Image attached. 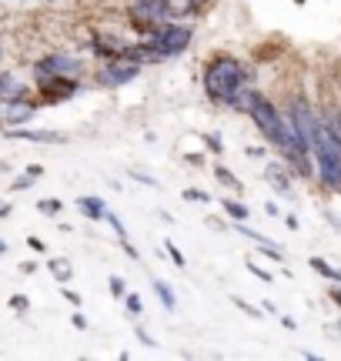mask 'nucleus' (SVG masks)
<instances>
[{
  "instance_id": "1",
  "label": "nucleus",
  "mask_w": 341,
  "mask_h": 361,
  "mask_svg": "<svg viewBox=\"0 0 341 361\" xmlns=\"http://www.w3.org/2000/svg\"><path fill=\"white\" fill-rule=\"evenodd\" d=\"M248 67L241 64L231 54H218L214 61H208L204 67V90H208L211 101L218 104H235V97L244 90L248 84Z\"/></svg>"
},
{
  "instance_id": "2",
  "label": "nucleus",
  "mask_w": 341,
  "mask_h": 361,
  "mask_svg": "<svg viewBox=\"0 0 341 361\" xmlns=\"http://www.w3.org/2000/svg\"><path fill=\"white\" fill-rule=\"evenodd\" d=\"M248 114H251V121L258 124V130H261L264 137L285 154V147L291 144L288 117L278 114V107L268 101V97H261V94H248Z\"/></svg>"
},
{
  "instance_id": "3",
  "label": "nucleus",
  "mask_w": 341,
  "mask_h": 361,
  "mask_svg": "<svg viewBox=\"0 0 341 361\" xmlns=\"http://www.w3.org/2000/svg\"><path fill=\"white\" fill-rule=\"evenodd\" d=\"M315 157H318V174L328 184L331 191H341V141L335 137L328 121H318V144H315Z\"/></svg>"
},
{
  "instance_id": "4",
  "label": "nucleus",
  "mask_w": 341,
  "mask_h": 361,
  "mask_svg": "<svg viewBox=\"0 0 341 361\" xmlns=\"http://www.w3.org/2000/svg\"><path fill=\"white\" fill-rule=\"evenodd\" d=\"M137 74H141V64H137L134 57L124 54V57H114L111 64L101 67V78L97 80H101L104 87H124V84H131Z\"/></svg>"
},
{
  "instance_id": "5",
  "label": "nucleus",
  "mask_w": 341,
  "mask_h": 361,
  "mask_svg": "<svg viewBox=\"0 0 341 361\" xmlns=\"http://www.w3.org/2000/svg\"><path fill=\"white\" fill-rule=\"evenodd\" d=\"M40 84V94H44V101L47 104H61L67 97H74L78 94V80L67 78V74H51V78H37Z\"/></svg>"
},
{
  "instance_id": "6",
  "label": "nucleus",
  "mask_w": 341,
  "mask_h": 361,
  "mask_svg": "<svg viewBox=\"0 0 341 361\" xmlns=\"http://www.w3.org/2000/svg\"><path fill=\"white\" fill-rule=\"evenodd\" d=\"M37 78H51V74H67V78H74L80 74V61L78 57H67V54H51V57H44L34 71Z\"/></svg>"
},
{
  "instance_id": "7",
  "label": "nucleus",
  "mask_w": 341,
  "mask_h": 361,
  "mask_svg": "<svg viewBox=\"0 0 341 361\" xmlns=\"http://www.w3.org/2000/svg\"><path fill=\"white\" fill-rule=\"evenodd\" d=\"M131 13L137 17V24H158V20H164V17H168V11H164V0H134Z\"/></svg>"
},
{
  "instance_id": "8",
  "label": "nucleus",
  "mask_w": 341,
  "mask_h": 361,
  "mask_svg": "<svg viewBox=\"0 0 341 361\" xmlns=\"http://www.w3.org/2000/svg\"><path fill=\"white\" fill-rule=\"evenodd\" d=\"M7 137H13V141H37V144H64L67 137L61 134V130H4Z\"/></svg>"
},
{
  "instance_id": "9",
  "label": "nucleus",
  "mask_w": 341,
  "mask_h": 361,
  "mask_svg": "<svg viewBox=\"0 0 341 361\" xmlns=\"http://www.w3.org/2000/svg\"><path fill=\"white\" fill-rule=\"evenodd\" d=\"M78 207L84 218L91 221H107V204L101 201V197H94V194H84V197H78Z\"/></svg>"
},
{
  "instance_id": "10",
  "label": "nucleus",
  "mask_w": 341,
  "mask_h": 361,
  "mask_svg": "<svg viewBox=\"0 0 341 361\" xmlns=\"http://www.w3.org/2000/svg\"><path fill=\"white\" fill-rule=\"evenodd\" d=\"M164 11H168L170 20H184L197 11V0H164Z\"/></svg>"
},
{
  "instance_id": "11",
  "label": "nucleus",
  "mask_w": 341,
  "mask_h": 361,
  "mask_svg": "<svg viewBox=\"0 0 341 361\" xmlns=\"http://www.w3.org/2000/svg\"><path fill=\"white\" fill-rule=\"evenodd\" d=\"M13 97H24V84L13 78V74H0V104L13 101Z\"/></svg>"
},
{
  "instance_id": "12",
  "label": "nucleus",
  "mask_w": 341,
  "mask_h": 361,
  "mask_svg": "<svg viewBox=\"0 0 341 361\" xmlns=\"http://www.w3.org/2000/svg\"><path fill=\"white\" fill-rule=\"evenodd\" d=\"M47 268H51V274H54V278H57L61 284H67V281H70V274H74V268H70V264H67L64 258L47 261Z\"/></svg>"
},
{
  "instance_id": "13",
  "label": "nucleus",
  "mask_w": 341,
  "mask_h": 361,
  "mask_svg": "<svg viewBox=\"0 0 341 361\" xmlns=\"http://www.w3.org/2000/svg\"><path fill=\"white\" fill-rule=\"evenodd\" d=\"M308 264H311V271H318V274H325L328 281H341V271H338V268H331V264H328L325 258H311Z\"/></svg>"
},
{
  "instance_id": "14",
  "label": "nucleus",
  "mask_w": 341,
  "mask_h": 361,
  "mask_svg": "<svg viewBox=\"0 0 341 361\" xmlns=\"http://www.w3.org/2000/svg\"><path fill=\"white\" fill-rule=\"evenodd\" d=\"M37 211L44 214V218H57V214L64 211V204H61L57 197H40V201H37Z\"/></svg>"
},
{
  "instance_id": "15",
  "label": "nucleus",
  "mask_w": 341,
  "mask_h": 361,
  "mask_svg": "<svg viewBox=\"0 0 341 361\" xmlns=\"http://www.w3.org/2000/svg\"><path fill=\"white\" fill-rule=\"evenodd\" d=\"M154 295L164 301V308L174 311V305H178V298H174V291H170V284L168 281H154Z\"/></svg>"
},
{
  "instance_id": "16",
  "label": "nucleus",
  "mask_w": 341,
  "mask_h": 361,
  "mask_svg": "<svg viewBox=\"0 0 341 361\" xmlns=\"http://www.w3.org/2000/svg\"><path fill=\"white\" fill-rule=\"evenodd\" d=\"M224 214H228V218L231 221H244L248 218V204H241V201H224Z\"/></svg>"
},
{
  "instance_id": "17",
  "label": "nucleus",
  "mask_w": 341,
  "mask_h": 361,
  "mask_svg": "<svg viewBox=\"0 0 341 361\" xmlns=\"http://www.w3.org/2000/svg\"><path fill=\"white\" fill-rule=\"evenodd\" d=\"M214 178L221 180L224 188H231V191H241V180H237V178H235V174H231V171H228V168H221V164L214 168Z\"/></svg>"
},
{
  "instance_id": "18",
  "label": "nucleus",
  "mask_w": 341,
  "mask_h": 361,
  "mask_svg": "<svg viewBox=\"0 0 341 361\" xmlns=\"http://www.w3.org/2000/svg\"><path fill=\"white\" fill-rule=\"evenodd\" d=\"M268 178H271V184H275L281 194H291V184H288V178H285L281 168H268Z\"/></svg>"
},
{
  "instance_id": "19",
  "label": "nucleus",
  "mask_w": 341,
  "mask_h": 361,
  "mask_svg": "<svg viewBox=\"0 0 341 361\" xmlns=\"http://www.w3.org/2000/svg\"><path fill=\"white\" fill-rule=\"evenodd\" d=\"M111 295H114V298L128 295V284H124V278H118V274H111Z\"/></svg>"
},
{
  "instance_id": "20",
  "label": "nucleus",
  "mask_w": 341,
  "mask_h": 361,
  "mask_svg": "<svg viewBox=\"0 0 341 361\" xmlns=\"http://www.w3.org/2000/svg\"><path fill=\"white\" fill-rule=\"evenodd\" d=\"M11 188H13V191H27V188H34V174H27V171H24L17 180H11Z\"/></svg>"
},
{
  "instance_id": "21",
  "label": "nucleus",
  "mask_w": 341,
  "mask_h": 361,
  "mask_svg": "<svg viewBox=\"0 0 341 361\" xmlns=\"http://www.w3.org/2000/svg\"><path fill=\"white\" fill-rule=\"evenodd\" d=\"M124 301H128V314H141V311H144V305H141L137 295H124Z\"/></svg>"
},
{
  "instance_id": "22",
  "label": "nucleus",
  "mask_w": 341,
  "mask_h": 361,
  "mask_svg": "<svg viewBox=\"0 0 341 361\" xmlns=\"http://www.w3.org/2000/svg\"><path fill=\"white\" fill-rule=\"evenodd\" d=\"M235 305L241 311H244V314H251V318H261V311L254 308V305H248V301H244V298H235Z\"/></svg>"
},
{
  "instance_id": "23",
  "label": "nucleus",
  "mask_w": 341,
  "mask_h": 361,
  "mask_svg": "<svg viewBox=\"0 0 341 361\" xmlns=\"http://www.w3.org/2000/svg\"><path fill=\"white\" fill-rule=\"evenodd\" d=\"M11 308H13V311H20V314H27V308H30V301H27L24 295H13V298H11Z\"/></svg>"
},
{
  "instance_id": "24",
  "label": "nucleus",
  "mask_w": 341,
  "mask_h": 361,
  "mask_svg": "<svg viewBox=\"0 0 341 361\" xmlns=\"http://www.w3.org/2000/svg\"><path fill=\"white\" fill-rule=\"evenodd\" d=\"M164 247H168V255H170V261H174V264H178V268H184V255H181V251H178V247L170 245V241H168V245H164Z\"/></svg>"
},
{
  "instance_id": "25",
  "label": "nucleus",
  "mask_w": 341,
  "mask_h": 361,
  "mask_svg": "<svg viewBox=\"0 0 341 361\" xmlns=\"http://www.w3.org/2000/svg\"><path fill=\"white\" fill-rule=\"evenodd\" d=\"M184 197H187V201H208V194L194 191V188H187V191H184Z\"/></svg>"
},
{
  "instance_id": "26",
  "label": "nucleus",
  "mask_w": 341,
  "mask_h": 361,
  "mask_svg": "<svg viewBox=\"0 0 341 361\" xmlns=\"http://www.w3.org/2000/svg\"><path fill=\"white\" fill-rule=\"evenodd\" d=\"M248 268H251V274H258L261 281H271V274H268V271H264V268H258V264H248Z\"/></svg>"
},
{
  "instance_id": "27",
  "label": "nucleus",
  "mask_w": 341,
  "mask_h": 361,
  "mask_svg": "<svg viewBox=\"0 0 341 361\" xmlns=\"http://www.w3.org/2000/svg\"><path fill=\"white\" fill-rule=\"evenodd\" d=\"M64 298L70 301V305H80V295L78 291H70V288H64Z\"/></svg>"
},
{
  "instance_id": "28",
  "label": "nucleus",
  "mask_w": 341,
  "mask_h": 361,
  "mask_svg": "<svg viewBox=\"0 0 341 361\" xmlns=\"http://www.w3.org/2000/svg\"><path fill=\"white\" fill-rule=\"evenodd\" d=\"M70 322H74V328H80V331H84V328H87V318H84V314H74V318H70Z\"/></svg>"
},
{
  "instance_id": "29",
  "label": "nucleus",
  "mask_w": 341,
  "mask_h": 361,
  "mask_svg": "<svg viewBox=\"0 0 341 361\" xmlns=\"http://www.w3.org/2000/svg\"><path fill=\"white\" fill-rule=\"evenodd\" d=\"M137 338H141V341H144V345H147V348H154V341H151V335H147V331H144V328H137Z\"/></svg>"
},
{
  "instance_id": "30",
  "label": "nucleus",
  "mask_w": 341,
  "mask_h": 361,
  "mask_svg": "<svg viewBox=\"0 0 341 361\" xmlns=\"http://www.w3.org/2000/svg\"><path fill=\"white\" fill-rule=\"evenodd\" d=\"M27 245L34 247V251H44V241H40V238H27Z\"/></svg>"
},
{
  "instance_id": "31",
  "label": "nucleus",
  "mask_w": 341,
  "mask_h": 361,
  "mask_svg": "<svg viewBox=\"0 0 341 361\" xmlns=\"http://www.w3.org/2000/svg\"><path fill=\"white\" fill-rule=\"evenodd\" d=\"M208 144H211V151H214V154H221V141H218V137H208Z\"/></svg>"
},
{
  "instance_id": "32",
  "label": "nucleus",
  "mask_w": 341,
  "mask_h": 361,
  "mask_svg": "<svg viewBox=\"0 0 341 361\" xmlns=\"http://www.w3.org/2000/svg\"><path fill=\"white\" fill-rule=\"evenodd\" d=\"M27 174H34V178H40V174H44V168H40V164H30V168H27Z\"/></svg>"
},
{
  "instance_id": "33",
  "label": "nucleus",
  "mask_w": 341,
  "mask_h": 361,
  "mask_svg": "<svg viewBox=\"0 0 341 361\" xmlns=\"http://www.w3.org/2000/svg\"><path fill=\"white\" fill-rule=\"evenodd\" d=\"M7 214H11V204H7V201H0V218H7Z\"/></svg>"
},
{
  "instance_id": "34",
  "label": "nucleus",
  "mask_w": 341,
  "mask_h": 361,
  "mask_svg": "<svg viewBox=\"0 0 341 361\" xmlns=\"http://www.w3.org/2000/svg\"><path fill=\"white\" fill-rule=\"evenodd\" d=\"M331 298H335V301L341 305V288H331Z\"/></svg>"
},
{
  "instance_id": "35",
  "label": "nucleus",
  "mask_w": 341,
  "mask_h": 361,
  "mask_svg": "<svg viewBox=\"0 0 341 361\" xmlns=\"http://www.w3.org/2000/svg\"><path fill=\"white\" fill-rule=\"evenodd\" d=\"M328 221L335 224V228H341V218H338V214H328Z\"/></svg>"
},
{
  "instance_id": "36",
  "label": "nucleus",
  "mask_w": 341,
  "mask_h": 361,
  "mask_svg": "<svg viewBox=\"0 0 341 361\" xmlns=\"http://www.w3.org/2000/svg\"><path fill=\"white\" fill-rule=\"evenodd\" d=\"M4 251H7V245H4V241H0V255H4Z\"/></svg>"
}]
</instances>
